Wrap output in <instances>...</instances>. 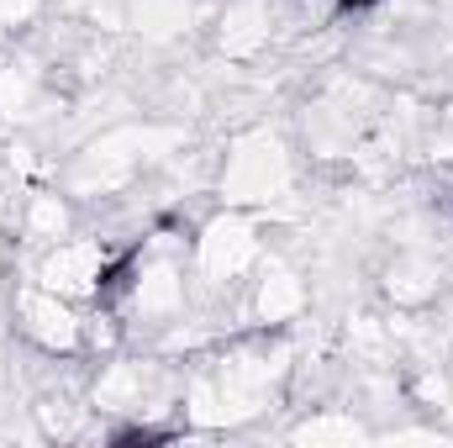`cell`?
<instances>
[{"label": "cell", "mask_w": 453, "mask_h": 448, "mask_svg": "<svg viewBox=\"0 0 453 448\" xmlns=\"http://www.w3.org/2000/svg\"><path fill=\"white\" fill-rule=\"evenodd\" d=\"M258 264H264V243H258L253 222L237 217V212L211 217V222L190 237V280H196L201 296H211V301H222L226 290L248 285Z\"/></svg>", "instance_id": "7a4b0ae2"}, {"label": "cell", "mask_w": 453, "mask_h": 448, "mask_svg": "<svg viewBox=\"0 0 453 448\" xmlns=\"http://www.w3.org/2000/svg\"><path fill=\"white\" fill-rule=\"evenodd\" d=\"M42 11L48 0H0V32H27Z\"/></svg>", "instance_id": "8992f818"}, {"label": "cell", "mask_w": 453, "mask_h": 448, "mask_svg": "<svg viewBox=\"0 0 453 448\" xmlns=\"http://www.w3.org/2000/svg\"><path fill=\"white\" fill-rule=\"evenodd\" d=\"M385 296L395 301V306H427L433 296H438V269L433 264H422V259H401L390 274H385Z\"/></svg>", "instance_id": "5b68a950"}, {"label": "cell", "mask_w": 453, "mask_h": 448, "mask_svg": "<svg viewBox=\"0 0 453 448\" xmlns=\"http://www.w3.org/2000/svg\"><path fill=\"white\" fill-rule=\"evenodd\" d=\"M11 317H16V337L42 359H80L85 353V306L42 290L37 280H27L16 290Z\"/></svg>", "instance_id": "3957f363"}, {"label": "cell", "mask_w": 453, "mask_h": 448, "mask_svg": "<svg viewBox=\"0 0 453 448\" xmlns=\"http://www.w3.org/2000/svg\"><path fill=\"white\" fill-rule=\"evenodd\" d=\"M21 237L27 243H37V248H48V243H58V237H69V232H80L74 227V206L58 196V190H32L27 196V206H21Z\"/></svg>", "instance_id": "277c9868"}, {"label": "cell", "mask_w": 453, "mask_h": 448, "mask_svg": "<svg viewBox=\"0 0 453 448\" xmlns=\"http://www.w3.org/2000/svg\"><path fill=\"white\" fill-rule=\"evenodd\" d=\"M342 11H358V5H374V0H338Z\"/></svg>", "instance_id": "52a82bcc"}, {"label": "cell", "mask_w": 453, "mask_h": 448, "mask_svg": "<svg viewBox=\"0 0 453 448\" xmlns=\"http://www.w3.org/2000/svg\"><path fill=\"white\" fill-rule=\"evenodd\" d=\"M121 243L106 232H69L48 248H37V264H32V280L74 306H96L111 285L116 264H121Z\"/></svg>", "instance_id": "6da1fadb"}]
</instances>
